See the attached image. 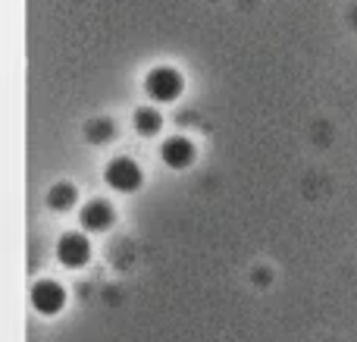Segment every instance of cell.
Instances as JSON below:
<instances>
[{
  "label": "cell",
  "mask_w": 357,
  "mask_h": 342,
  "mask_svg": "<svg viewBox=\"0 0 357 342\" xmlns=\"http://www.w3.org/2000/svg\"><path fill=\"white\" fill-rule=\"evenodd\" d=\"M144 88H148V94L154 101H176L178 94H182L185 82H182V75H178L176 69L160 66V69H154V73H148Z\"/></svg>",
  "instance_id": "obj_1"
},
{
  "label": "cell",
  "mask_w": 357,
  "mask_h": 342,
  "mask_svg": "<svg viewBox=\"0 0 357 342\" xmlns=\"http://www.w3.org/2000/svg\"><path fill=\"white\" fill-rule=\"evenodd\" d=\"M107 182H110L116 192H135L138 186H142V167H138L132 157H116V161L107 167Z\"/></svg>",
  "instance_id": "obj_2"
},
{
  "label": "cell",
  "mask_w": 357,
  "mask_h": 342,
  "mask_svg": "<svg viewBox=\"0 0 357 342\" xmlns=\"http://www.w3.org/2000/svg\"><path fill=\"white\" fill-rule=\"evenodd\" d=\"M31 305H35L41 314H60L63 305H66V292H63L60 283L41 280V283H35V289H31Z\"/></svg>",
  "instance_id": "obj_3"
},
{
  "label": "cell",
  "mask_w": 357,
  "mask_h": 342,
  "mask_svg": "<svg viewBox=\"0 0 357 342\" xmlns=\"http://www.w3.org/2000/svg\"><path fill=\"white\" fill-rule=\"evenodd\" d=\"M56 255H60V261L66 267H85L88 258H91V245H88V239L82 232H69V236L60 239Z\"/></svg>",
  "instance_id": "obj_4"
},
{
  "label": "cell",
  "mask_w": 357,
  "mask_h": 342,
  "mask_svg": "<svg viewBox=\"0 0 357 342\" xmlns=\"http://www.w3.org/2000/svg\"><path fill=\"white\" fill-rule=\"evenodd\" d=\"M110 223H113V207L107 205L104 198H94L82 207V226H85V230L104 232V230H110Z\"/></svg>",
  "instance_id": "obj_5"
},
{
  "label": "cell",
  "mask_w": 357,
  "mask_h": 342,
  "mask_svg": "<svg viewBox=\"0 0 357 342\" xmlns=\"http://www.w3.org/2000/svg\"><path fill=\"white\" fill-rule=\"evenodd\" d=\"M191 161H195V144L188 142V138H169L167 144H163V163L173 170H185L191 167Z\"/></svg>",
  "instance_id": "obj_6"
},
{
  "label": "cell",
  "mask_w": 357,
  "mask_h": 342,
  "mask_svg": "<svg viewBox=\"0 0 357 342\" xmlns=\"http://www.w3.org/2000/svg\"><path fill=\"white\" fill-rule=\"evenodd\" d=\"M135 129L142 132L144 138H154L157 132L163 129V117L157 110H151V107H142V110L135 113Z\"/></svg>",
  "instance_id": "obj_7"
},
{
  "label": "cell",
  "mask_w": 357,
  "mask_h": 342,
  "mask_svg": "<svg viewBox=\"0 0 357 342\" xmlns=\"http://www.w3.org/2000/svg\"><path fill=\"white\" fill-rule=\"evenodd\" d=\"M75 198H79V192H75L73 186H54L47 195V205L54 207V211H69V207L75 205Z\"/></svg>",
  "instance_id": "obj_8"
},
{
  "label": "cell",
  "mask_w": 357,
  "mask_h": 342,
  "mask_svg": "<svg viewBox=\"0 0 357 342\" xmlns=\"http://www.w3.org/2000/svg\"><path fill=\"white\" fill-rule=\"evenodd\" d=\"M113 135V123L110 119H91V123H88V142H107V138Z\"/></svg>",
  "instance_id": "obj_9"
}]
</instances>
